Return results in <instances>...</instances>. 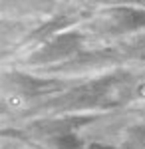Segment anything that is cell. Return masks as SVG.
Instances as JSON below:
<instances>
[{
	"label": "cell",
	"instance_id": "obj_3",
	"mask_svg": "<svg viewBox=\"0 0 145 149\" xmlns=\"http://www.w3.org/2000/svg\"><path fill=\"white\" fill-rule=\"evenodd\" d=\"M56 149H88L86 143L74 133V131H64V133H56L52 139Z\"/></svg>",
	"mask_w": 145,
	"mask_h": 149
},
{
	"label": "cell",
	"instance_id": "obj_2",
	"mask_svg": "<svg viewBox=\"0 0 145 149\" xmlns=\"http://www.w3.org/2000/svg\"><path fill=\"white\" fill-rule=\"evenodd\" d=\"M109 24L113 32H133L145 28V10L119 6L109 12Z\"/></svg>",
	"mask_w": 145,
	"mask_h": 149
},
{
	"label": "cell",
	"instance_id": "obj_4",
	"mask_svg": "<svg viewBox=\"0 0 145 149\" xmlns=\"http://www.w3.org/2000/svg\"><path fill=\"white\" fill-rule=\"evenodd\" d=\"M127 149H145V125H135L125 135Z\"/></svg>",
	"mask_w": 145,
	"mask_h": 149
},
{
	"label": "cell",
	"instance_id": "obj_1",
	"mask_svg": "<svg viewBox=\"0 0 145 149\" xmlns=\"http://www.w3.org/2000/svg\"><path fill=\"white\" fill-rule=\"evenodd\" d=\"M79 46V40L76 34H70V36H58L54 40H50L42 52L36 54V60L38 64H46V62H56V60H62V58H68L70 54H74Z\"/></svg>",
	"mask_w": 145,
	"mask_h": 149
},
{
	"label": "cell",
	"instance_id": "obj_5",
	"mask_svg": "<svg viewBox=\"0 0 145 149\" xmlns=\"http://www.w3.org/2000/svg\"><path fill=\"white\" fill-rule=\"evenodd\" d=\"M88 149H109V147H101V145H91V147H88Z\"/></svg>",
	"mask_w": 145,
	"mask_h": 149
}]
</instances>
